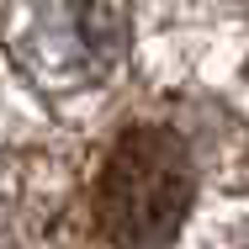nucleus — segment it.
<instances>
[{"label": "nucleus", "mask_w": 249, "mask_h": 249, "mask_svg": "<svg viewBox=\"0 0 249 249\" xmlns=\"http://www.w3.org/2000/svg\"><path fill=\"white\" fill-rule=\"evenodd\" d=\"M122 43L127 0H5V48L43 85H101Z\"/></svg>", "instance_id": "nucleus-2"}, {"label": "nucleus", "mask_w": 249, "mask_h": 249, "mask_svg": "<svg viewBox=\"0 0 249 249\" xmlns=\"http://www.w3.org/2000/svg\"><path fill=\"white\" fill-rule=\"evenodd\" d=\"M196 201V170L170 127H127L96 180V223L117 249H164Z\"/></svg>", "instance_id": "nucleus-1"}, {"label": "nucleus", "mask_w": 249, "mask_h": 249, "mask_svg": "<svg viewBox=\"0 0 249 249\" xmlns=\"http://www.w3.org/2000/svg\"><path fill=\"white\" fill-rule=\"evenodd\" d=\"M191 249H249V201L217 212V217H207L196 228V244Z\"/></svg>", "instance_id": "nucleus-3"}]
</instances>
